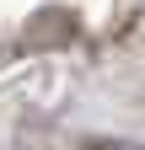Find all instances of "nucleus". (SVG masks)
I'll return each instance as SVG.
<instances>
[{"instance_id":"f257e3e1","label":"nucleus","mask_w":145,"mask_h":150,"mask_svg":"<svg viewBox=\"0 0 145 150\" xmlns=\"http://www.w3.org/2000/svg\"><path fill=\"white\" fill-rule=\"evenodd\" d=\"M86 150H145V145H129V139H92Z\"/></svg>"}]
</instances>
